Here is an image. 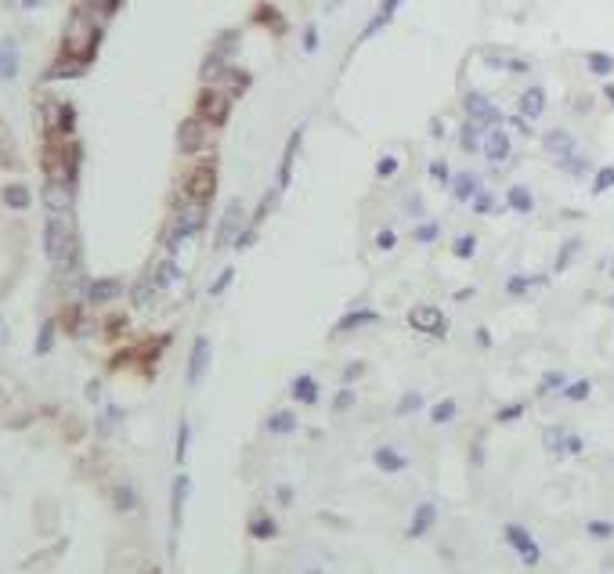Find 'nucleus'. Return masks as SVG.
Instances as JSON below:
<instances>
[{
  "label": "nucleus",
  "instance_id": "obj_1",
  "mask_svg": "<svg viewBox=\"0 0 614 574\" xmlns=\"http://www.w3.org/2000/svg\"><path fill=\"white\" fill-rule=\"evenodd\" d=\"M44 249H47V260L58 264L61 271H73L76 264V231L69 214H51L44 224Z\"/></svg>",
  "mask_w": 614,
  "mask_h": 574
},
{
  "label": "nucleus",
  "instance_id": "obj_2",
  "mask_svg": "<svg viewBox=\"0 0 614 574\" xmlns=\"http://www.w3.org/2000/svg\"><path fill=\"white\" fill-rule=\"evenodd\" d=\"M98 40H101V29L98 22L87 15V11H76L69 18V26H66V54L73 61H87L98 47Z\"/></svg>",
  "mask_w": 614,
  "mask_h": 574
},
{
  "label": "nucleus",
  "instance_id": "obj_3",
  "mask_svg": "<svg viewBox=\"0 0 614 574\" xmlns=\"http://www.w3.org/2000/svg\"><path fill=\"white\" fill-rule=\"evenodd\" d=\"M203 221H206V209H203V203H192L188 199V206L184 209H177V217H174V228H170V235H166V246H170V253L188 239V235H196V231L203 228Z\"/></svg>",
  "mask_w": 614,
  "mask_h": 574
},
{
  "label": "nucleus",
  "instance_id": "obj_4",
  "mask_svg": "<svg viewBox=\"0 0 614 574\" xmlns=\"http://www.w3.org/2000/svg\"><path fill=\"white\" fill-rule=\"evenodd\" d=\"M214 191H217V166L214 163H203V166H196L192 174H188V181H184V196L192 199V203H210L214 199Z\"/></svg>",
  "mask_w": 614,
  "mask_h": 574
},
{
  "label": "nucleus",
  "instance_id": "obj_5",
  "mask_svg": "<svg viewBox=\"0 0 614 574\" xmlns=\"http://www.w3.org/2000/svg\"><path fill=\"white\" fill-rule=\"evenodd\" d=\"M231 116V94L228 91H203L199 94V119L203 123H214V126H221L224 119Z\"/></svg>",
  "mask_w": 614,
  "mask_h": 574
},
{
  "label": "nucleus",
  "instance_id": "obj_6",
  "mask_svg": "<svg viewBox=\"0 0 614 574\" xmlns=\"http://www.w3.org/2000/svg\"><path fill=\"white\" fill-rule=\"evenodd\" d=\"M409 325L419 329V332H427V336H444L448 332V318H444L437 307H430V304H416L409 311Z\"/></svg>",
  "mask_w": 614,
  "mask_h": 574
},
{
  "label": "nucleus",
  "instance_id": "obj_7",
  "mask_svg": "<svg viewBox=\"0 0 614 574\" xmlns=\"http://www.w3.org/2000/svg\"><path fill=\"white\" fill-rule=\"evenodd\" d=\"M242 235V199H231L228 209L221 214V224H217V249L221 246H235V239Z\"/></svg>",
  "mask_w": 614,
  "mask_h": 574
},
{
  "label": "nucleus",
  "instance_id": "obj_8",
  "mask_svg": "<svg viewBox=\"0 0 614 574\" xmlns=\"http://www.w3.org/2000/svg\"><path fill=\"white\" fill-rule=\"evenodd\" d=\"M44 206L51 209V214H69V209H73V181L47 177V184H44Z\"/></svg>",
  "mask_w": 614,
  "mask_h": 574
},
{
  "label": "nucleus",
  "instance_id": "obj_9",
  "mask_svg": "<svg viewBox=\"0 0 614 574\" xmlns=\"http://www.w3.org/2000/svg\"><path fill=\"white\" fill-rule=\"evenodd\" d=\"M203 141H206V123H203L199 116L184 119V123L177 126V148H181L184 156H196L199 148H203Z\"/></svg>",
  "mask_w": 614,
  "mask_h": 574
},
{
  "label": "nucleus",
  "instance_id": "obj_10",
  "mask_svg": "<svg viewBox=\"0 0 614 574\" xmlns=\"http://www.w3.org/2000/svg\"><path fill=\"white\" fill-rule=\"evenodd\" d=\"M462 105H467V116H470L474 123H481V126H495V123L502 119L495 105L484 98V94H477V91H470L467 98H462Z\"/></svg>",
  "mask_w": 614,
  "mask_h": 574
},
{
  "label": "nucleus",
  "instance_id": "obj_11",
  "mask_svg": "<svg viewBox=\"0 0 614 574\" xmlns=\"http://www.w3.org/2000/svg\"><path fill=\"white\" fill-rule=\"evenodd\" d=\"M206 365H210V339H206V336H196L192 358H188V387H199L203 376H206Z\"/></svg>",
  "mask_w": 614,
  "mask_h": 574
},
{
  "label": "nucleus",
  "instance_id": "obj_12",
  "mask_svg": "<svg viewBox=\"0 0 614 574\" xmlns=\"http://www.w3.org/2000/svg\"><path fill=\"white\" fill-rule=\"evenodd\" d=\"M506 542H510V545L520 552V560H524V564H539V545H535V538L527 535L524 527L510 524V527H506Z\"/></svg>",
  "mask_w": 614,
  "mask_h": 574
},
{
  "label": "nucleus",
  "instance_id": "obj_13",
  "mask_svg": "<svg viewBox=\"0 0 614 574\" xmlns=\"http://www.w3.org/2000/svg\"><path fill=\"white\" fill-rule=\"evenodd\" d=\"M300 141H304V131H293L289 134V145H286V152H282V166H279V191L289 188V181H293V163H296V152H300Z\"/></svg>",
  "mask_w": 614,
  "mask_h": 574
},
{
  "label": "nucleus",
  "instance_id": "obj_14",
  "mask_svg": "<svg viewBox=\"0 0 614 574\" xmlns=\"http://www.w3.org/2000/svg\"><path fill=\"white\" fill-rule=\"evenodd\" d=\"M484 156H488L495 166L510 156V138H506L502 126H492V131H488V138H484Z\"/></svg>",
  "mask_w": 614,
  "mask_h": 574
},
{
  "label": "nucleus",
  "instance_id": "obj_15",
  "mask_svg": "<svg viewBox=\"0 0 614 574\" xmlns=\"http://www.w3.org/2000/svg\"><path fill=\"white\" fill-rule=\"evenodd\" d=\"M434 520H437V506L434 502H419V509L412 513V524H409V538H423L434 527Z\"/></svg>",
  "mask_w": 614,
  "mask_h": 574
},
{
  "label": "nucleus",
  "instance_id": "obj_16",
  "mask_svg": "<svg viewBox=\"0 0 614 574\" xmlns=\"http://www.w3.org/2000/svg\"><path fill=\"white\" fill-rule=\"evenodd\" d=\"M119 293H123V282H119V279H94V282L87 286V300H91V304H109V300H116Z\"/></svg>",
  "mask_w": 614,
  "mask_h": 574
},
{
  "label": "nucleus",
  "instance_id": "obj_17",
  "mask_svg": "<svg viewBox=\"0 0 614 574\" xmlns=\"http://www.w3.org/2000/svg\"><path fill=\"white\" fill-rule=\"evenodd\" d=\"M372 462H376L383 473H401V470L409 466V459L401 455V452H394V448H376V452H372Z\"/></svg>",
  "mask_w": 614,
  "mask_h": 574
},
{
  "label": "nucleus",
  "instance_id": "obj_18",
  "mask_svg": "<svg viewBox=\"0 0 614 574\" xmlns=\"http://www.w3.org/2000/svg\"><path fill=\"white\" fill-rule=\"evenodd\" d=\"M293 397L300 401V405H319V383H314V376H296L293 379Z\"/></svg>",
  "mask_w": 614,
  "mask_h": 574
},
{
  "label": "nucleus",
  "instance_id": "obj_19",
  "mask_svg": "<svg viewBox=\"0 0 614 574\" xmlns=\"http://www.w3.org/2000/svg\"><path fill=\"white\" fill-rule=\"evenodd\" d=\"M376 322H379V314H376V311H351V314L340 318L336 332H351V329H358V325H376Z\"/></svg>",
  "mask_w": 614,
  "mask_h": 574
},
{
  "label": "nucleus",
  "instance_id": "obj_20",
  "mask_svg": "<svg viewBox=\"0 0 614 574\" xmlns=\"http://www.w3.org/2000/svg\"><path fill=\"white\" fill-rule=\"evenodd\" d=\"M397 4H401V0H383V4H379V11H376V18H372V22L365 26V33H362V40H365V36H372V33H379V29H383V26H387V22H390V18H394V11H397Z\"/></svg>",
  "mask_w": 614,
  "mask_h": 574
},
{
  "label": "nucleus",
  "instance_id": "obj_21",
  "mask_svg": "<svg viewBox=\"0 0 614 574\" xmlns=\"http://www.w3.org/2000/svg\"><path fill=\"white\" fill-rule=\"evenodd\" d=\"M542 109H546V94H542V87H532V91H524L520 94V112L524 116H542Z\"/></svg>",
  "mask_w": 614,
  "mask_h": 574
},
{
  "label": "nucleus",
  "instance_id": "obj_22",
  "mask_svg": "<svg viewBox=\"0 0 614 574\" xmlns=\"http://www.w3.org/2000/svg\"><path fill=\"white\" fill-rule=\"evenodd\" d=\"M452 191H455V199H459V203H470L477 191H481V184H477L474 174H459V177L452 181Z\"/></svg>",
  "mask_w": 614,
  "mask_h": 574
},
{
  "label": "nucleus",
  "instance_id": "obj_23",
  "mask_svg": "<svg viewBox=\"0 0 614 574\" xmlns=\"http://www.w3.org/2000/svg\"><path fill=\"white\" fill-rule=\"evenodd\" d=\"M188 487H192V480H188V473H181L174 480V502H170V513H174V527H181V506L188 499Z\"/></svg>",
  "mask_w": 614,
  "mask_h": 574
},
{
  "label": "nucleus",
  "instance_id": "obj_24",
  "mask_svg": "<svg viewBox=\"0 0 614 574\" xmlns=\"http://www.w3.org/2000/svg\"><path fill=\"white\" fill-rule=\"evenodd\" d=\"M4 203H8L11 209H29L33 196H29L26 184H8V188H4Z\"/></svg>",
  "mask_w": 614,
  "mask_h": 574
},
{
  "label": "nucleus",
  "instance_id": "obj_25",
  "mask_svg": "<svg viewBox=\"0 0 614 574\" xmlns=\"http://www.w3.org/2000/svg\"><path fill=\"white\" fill-rule=\"evenodd\" d=\"M15 73H18L15 44H0V80H15Z\"/></svg>",
  "mask_w": 614,
  "mask_h": 574
},
{
  "label": "nucleus",
  "instance_id": "obj_26",
  "mask_svg": "<svg viewBox=\"0 0 614 574\" xmlns=\"http://www.w3.org/2000/svg\"><path fill=\"white\" fill-rule=\"evenodd\" d=\"M506 199H510V206L517 209V214H532V206H535L532 191H527L524 184H513V188H510V196H506Z\"/></svg>",
  "mask_w": 614,
  "mask_h": 574
},
{
  "label": "nucleus",
  "instance_id": "obj_27",
  "mask_svg": "<svg viewBox=\"0 0 614 574\" xmlns=\"http://www.w3.org/2000/svg\"><path fill=\"white\" fill-rule=\"evenodd\" d=\"M249 535H253V538H261V542H268V538L279 535V527H275V520H271V517L257 513V517H253V524H249Z\"/></svg>",
  "mask_w": 614,
  "mask_h": 574
},
{
  "label": "nucleus",
  "instance_id": "obj_28",
  "mask_svg": "<svg viewBox=\"0 0 614 574\" xmlns=\"http://www.w3.org/2000/svg\"><path fill=\"white\" fill-rule=\"evenodd\" d=\"M546 148H549L553 156H571L575 141H571V134H564V131H553V134H546Z\"/></svg>",
  "mask_w": 614,
  "mask_h": 574
},
{
  "label": "nucleus",
  "instance_id": "obj_29",
  "mask_svg": "<svg viewBox=\"0 0 614 574\" xmlns=\"http://www.w3.org/2000/svg\"><path fill=\"white\" fill-rule=\"evenodd\" d=\"M268 430H271V434H293V430H296V415H293V412H275V415L268 419Z\"/></svg>",
  "mask_w": 614,
  "mask_h": 574
},
{
  "label": "nucleus",
  "instance_id": "obj_30",
  "mask_svg": "<svg viewBox=\"0 0 614 574\" xmlns=\"http://www.w3.org/2000/svg\"><path fill=\"white\" fill-rule=\"evenodd\" d=\"M419 409H423V394H419V390H405L394 412H397V415H412V412H419Z\"/></svg>",
  "mask_w": 614,
  "mask_h": 574
},
{
  "label": "nucleus",
  "instance_id": "obj_31",
  "mask_svg": "<svg viewBox=\"0 0 614 574\" xmlns=\"http://www.w3.org/2000/svg\"><path fill=\"white\" fill-rule=\"evenodd\" d=\"M452 419H455V401H452V397L437 401L434 412H430V422H437V427H441V422H452Z\"/></svg>",
  "mask_w": 614,
  "mask_h": 574
},
{
  "label": "nucleus",
  "instance_id": "obj_32",
  "mask_svg": "<svg viewBox=\"0 0 614 574\" xmlns=\"http://www.w3.org/2000/svg\"><path fill=\"white\" fill-rule=\"evenodd\" d=\"M177 279H181V271H177L174 260H163L159 271L152 274V282H156V286H170V282H177Z\"/></svg>",
  "mask_w": 614,
  "mask_h": 574
},
{
  "label": "nucleus",
  "instance_id": "obj_33",
  "mask_svg": "<svg viewBox=\"0 0 614 574\" xmlns=\"http://www.w3.org/2000/svg\"><path fill=\"white\" fill-rule=\"evenodd\" d=\"M452 253H455L459 260H470L474 253H477V239H474V235H459V239L452 242Z\"/></svg>",
  "mask_w": 614,
  "mask_h": 574
},
{
  "label": "nucleus",
  "instance_id": "obj_34",
  "mask_svg": "<svg viewBox=\"0 0 614 574\" xmlns=\"http://www.w3.org/2000/svg\"><path fill=\"white\" fill-rule=\"evenodd\" d=\"M228 69H224V58L221 54H214V58H206V66H203V80L210 83V80H221Z\"/></svg>",
  "mask_w": 614,
  "mask_h": 574
},
{
  "label": "nucleus",
  "instance_id": "obj_35",
  "mask_svg": "<svg viewBox=\"0 0 614 574\" xmlns=\"http://www.w3.org/2000/svg\"><path fill=\"white\" fill-rule=\"evenodd\" d=\"M477 126H481V123H474V119L462 126V138H459V141H462V148H467V152H474V148L481 145V138H477L481 131H477Z\"/></svg>",
  "mask_w": 614,
  "mask_h": 574
},
{
  "label": "nucleus",
  "instance_id": "obj_36",
  "mask_svg": "<svg viewBox=\"0 0 614 574\" xmlns=\"http://www.w3.org/2000/svg\"><path fill=\"white\" fill-rule=\"evenodd\" d=\"M231 279H235V267H224V271L217 274V279L210 282V296H221V293L231 286Z\"/></svg>",
  "mask_w": 614,
  "mask_h": 574
},
{
  "label": "nucleus",
  "instance_id": "obj_37",
  "mask_svg": "<svg viewBox=\"0 0 614 574\" xmlns=\"http://www.w3.org/2000/svg\"><path fill=\"white\" fill-rule=\"evenodd\" d=\"M51 344H54V322H44V329L36 336V354H47Z\"/></svg>",
  "mask_w": 614,
  "mask_h": 574
},
{
  "label": "nucleus",
  "instance_id": "obj_38",
  "mask_svg": "<svg viewBox=\"0 0 614 574\" xmlns=\"http://www.w3.org/2000/svg\"><path fill=\"white\" fill-rule=\"evenodd\" d=\"M546 448H549V452H564V448H567V437H564V430L549 427V430H546Z\"/></svg>",
  "mask_w": 614,
  "mask_h": 574
},
{
  "label": "nucleus",
  "instance_id": "obj_39",
  "mask_svg": "<svg viewBox=\"0 0 614 574\" xmlns=\"http://www.w3.org/2000/svg\"><path fill=\"white\" fill-rule=\"evenodd\" d=\"M188 437H192V427H188V419H181V427H177V462H184V455H188Z\"/></svg>",
  "mask_w": 614,
  "mask_h": 574
},
{
  "label": "nucleus",
  "instance_id": "obj_40",
  "mask_svg": "<svg viewBox=\"0 0 614 574\" xmlns=\"http://www.w3.org/2000/svg\"><path fill=\"white\" fill-rule=\"evenodd\" d=\"M275 199H279V191H268V196L261 199V209H257V214H253V228H257V224H261V221L271 214V209H275Z\"/></svg>",
  "mask_w": 614,
  "mask_h": 574
},
{
  "label": "nucleus",
  "instance_id": "obj_41",
  "mask_svg": "<svg viewBox=\"0 0 614 574\" xmlns=\"http://www.w3.org/2000/svg\"><path fill=\"white\" fill-rule=\"evenodd\" d=\"M73 119H76L73 105H58V131H61V134H69V131H73Z\"/></svg>",
  "mask_w": 614,
  "mask_h": 574
},
{
  "label": "nucleus",
  "instance_id": "obj_42",
  "mask_svg": "<svg viewBox=\"0 0 614 574\" xmlns=\"http://www.w3.org/2000/svg\"><path fill=\"white\" fill-rule=\"evenodd\" d=\"M430 177H434V181H441V184H452V181H448V177H452L448 163H444V159H434V163H430Z\"/></svg>",
  "mask_w": 614,
  "mask_h": 574
},
{
  "label": "nucleus",
  "instance_id": "obj_43",
  "mask_svg": "<svg viewBox=\"0 0 614 574\" xmlns=\"http://www.w3.org/2000/svg\"><path fill=\"white\" fill-rule=\"evenodd\" d=\"M376 174H379V177H394V174H397V159H394V156H383V159L376 163Z\"/></svg>",
  "mask_w": 614,
  "mask_h": 574
},
{
  "label": "nucleus",
  "instance_id": "obj_44",
  "mask_svg": "<svg viewBox=\"0 0 614 574\" xmlns=\"http://www.w3.org/2000/svg\"><path fill=\"white\" fill-rule=\"evenodd\" d=\"M351 405H354V390H351V387H344L340 394H336V401H332V409H336V412H347Z\"/></svg>",
  "mask_w": 614,
  "mask_h": 574
},
{
  "label": "nucleus",
  "instance_id": "obj_45",
  "mask_svg": "<svg viewBox=\"0 0 614 574\" xmlns=\"http://www.w3.org/2000/svg\"><path fill=\"white\" fill-rule=\"evenodd\" d=\"M470 203H474V214H492V196H484V191H477Z\"/></svg>",
  "mask_w": 614,
  "mask_h": 574
},
{
  "label": "nucleus",
  "instance_id": "obj_46",
  "mask_svg": "<svg viewBox=\"0 0 614 574\" xmlns=\"http://www.w3.org/2000/svg\"><path fill=\"white\" fill-rule=\"evenodd\" d=\"M152 286H156V282H138V286H134V304H138V307L148 304V293H152Z\"/></svg>",
  "mask_w": 614,
  "mask_h": 574
},
{
  "label": "nucleus",
  "instance_id": "obj_47",
  "mask_svg": "<svg viewBox=\"0 0 614 574\" xmlns=\"http://www.w3.org/2000/svg\"><path fill=\"white\" fill-rule=\"evenodd\" d=\"M437 239V224H419L416 228V242H434Z\"/></svg>",
  "mask_w": 614,
  "mask_h": 574
},
{
  "label": "nucleus",
  "instance_id": "obj_48",
  "mask_svg": "<svg viewBox=\"0 0 614 574\" xmlns=\"http://www.w3.org/2000/svg\"><path fill=\"white\" fill-rule=\"evenodd\" d=\"M589 66L597 69V73H611V66H614V61H611L607 54H589Z\"/></svg>",
  "mask_w": 614,
  "mask_h": 574
},
{
  "label": "nucleus",
  "instance_id": "obj_49",
  "mask_svg": "<svg viewBox=\"0 0 614 574\" xmlns=\"http://www.w3.org/2000/svg\"><path fill=\"white\" fill-rule=\"evenodd\" d=\"M394 242H397V235H394L390 228H383V231L376 235V246H379V249H394Z\"/></svg>",
  "mask_w": 614,
  "mask_h": 574
},
{
  "label": "nucleus",
  "instance_id": "obj_50",
  "mask_svg": "<svg viewBox=\"0 0 614 574\" xmlns=\"http://www.w3.org/2000/svg\"><path fill=\"white\" fill-rule=\"evenodd\" d=\"M567 397H571V401H582V397H589V379L575 383V387H567Z\"/></svg>",
  "mask_w": 614,
  "mask_h": 574
},
{
  "label": "nucleus",
  "instance_id": "obj_51",
  "mask_svg": "<svg viewBox=\"0 0 614 574\" xmlns=\"http://www.w3.org/2000/svg\"><path fill=\"white\" fill-rule=\"evenodd\" d=\"M520 412H524V405H510V409H502L495 419L499 422H513V419H520Z\"/></svg>",
  "mask_w": 614,
  "mask_h": 574
},
{
  "label": "nucleus",
  "instance_id": "obj_52",
  "mask_svg": "<svg viewBox=\"0 0 614 574\" xmlns=\"http://www.w3.org/2000/svg\"><path fill=\"white\" fill-rule=\"evenodd\" d=\"M253 239H257V228H246L242 235L235 239V249H249V246H253Z\"/></svg>",
  "mask_w": 614,
  "mask_h": 574
},
{
  "label": "nucleus",
  "instance_id": "obj_53",
  "mask_svg": "<svg viewBox=\"0 0 614 574\" xmlns=\"http://www.w3.org/2000/svg\"><path fill=\"white\" fill-rule=\"evenodd\" d=\"M557 387H564V376H560V372H546L542 390H557Z\"/></svg>",
  "mask_w": 614,
  "mask_h": 574
},
{
  "label": "nucleus",
  "instance_id": "obj_54",
  "mask_svg": "<svg viewBox=\"0 0 614 574\" xmlns=\"http://www.w3.org/2000/svg\"><path fill=\"white\" fill-rule=\"evenodd\" d=\"M304 51H319V29L314 26H307V33H304Z\"/></svg>",
  "mask_w": 614,
  "mask_h": 574
},
{
  "label": "nucleus",
  "instance_id": "obj_55",
  "mask_svg": "<svg viewBox=\"0 0 614 574\" xmlns=\"http://www.w3.org/2000/svg\"><path fill=\"white\" fill-rule=\"evenodd\" d=\"M589 535H597V538H611V535H614V527L597 520V524H589Z\"/></svg>",
  "mask_w": 614,
  "mask_h": 574
},
{
  "label": "nucleus",
  "instance_id": "obj_56",
  "mask_svg": "<svg viewBox=\"0 0 614 574\" xmlns=\"http://www.w3.org/2000/svg\"><path fill=\"white\" fill-rule=\"evenodd\" d=\"M116 506H119V509H131V506H134L131 487H119V492H116Z\"/></svg>",
  "mask_w": 614,
  "mask_h": 574
},
{
  "label": "nucleus",
  "instance_id": "obj_57",
  "mask_svg": "<svg viewBox=\"0 0 614 574\" xmlns=\"http://www.w3.org/2000/svg\"><path fill=\"white\" fill-rule=\"evenodd\" d=\"M607 184H614V170H604V174H600V181H597V191H604Z\"/></svg>",
  "mask_w": 614,
  "mask_h": 574
},
{
  "label": "nucleus",
  "instance_id": "obj_58",
  "mask_svg": "<svg viewBox=\"0 0 614 574\" xmlns=\"http://www.w3.org/2000/svg\"><path fill=\"white\" fill-rule=\"evenodd\" d=\"M279 502H282V506H289V502H293V487H289V484H282V487H279Z\"/></svg>",
  "mask_w": 614,
  "mask_h": 574
},
{
  "label": "nucleus",
  "instance_id": "obj_59",
  "mask_svg": "<svg viewBox=\"0 0 614 574\" xmlns=\"http://www.w3.org/2000/svg\"><path fill=\"white\" fill-rule=\"evenodd\" d=\"M527 286H532V282H527V279H510V293H524Z\"/></svg>",
  "mask_w": 614,
  "mask_h": 574
},
{
  "label": "nucleus",
  "instance_id": "obj_60",
  "mask_svg": "<svg viewBox=\"0 0 614 574\" xmlns=\"http://www.w3.org/2000/svg\"><path fill=\"white\" fill-rule=\"evenodd\" d=\"M354 376H362V365H347V372H344V379H347V383H351V379H354Z\"/></svg>",
  "mask_w": 614,
  "mask_h": 574
},
{
  "label": "nucleus",
  "instance_id": "obj_61",
  "mask_svg": "<svg viewBox=\"0 0 614 574\" xmlns=\"http://www.w3.org/2000/svg\"><path fill=\"white\" fill-rule=\"evenodd\" d=\"M36 4H44V0H22V8H36Z\"/></svg>",
  "mask_w": 614,
  "mask_h": 574
},
{
  "label": "nucleus",
  "instance_id": "obj_62",
  "mask_svg": "<svg viewBox=\"0 0 614 574\" xmlns=\"http://www.w3.org/2000/svg\"><path fill=\"white\" fill-rule=\"evenodd\" d=\"M307 574H322V571H319V567H311V571H307Z\"/></svg>",
  "mask_w": 614,
  "mask_h": 574
}]
</instances>
